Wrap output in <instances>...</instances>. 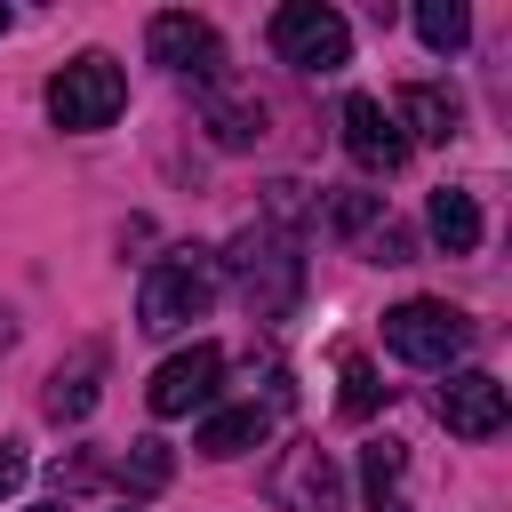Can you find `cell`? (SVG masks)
Returning <instances> with one entry per match:
<instances>
[{
	"label": "cell",
	"mask_w": 512,
	"mask_h": 512,
	"mask_svg": "<svg viewBox=\"0 0 512 512\" xmlns=\"http://www.w3.org/2000/svg\"><path fill=\"white\" fill-rule=\"evenodd\" d=\"M424 224H432V240H440L448 256H472V248H480V200H472V192H456V184H440V192H432Z\"/></svg>",
	"instance_id": "obj_15"
},
{
	"label": "cell",
	"mask_w": 512,
	"mask_h": 512,
	"mask_svg": "<svg viewBox=\"0 0 512 512\" xmlns=\"http://www.w3.org/2000/svg\"><path fill=\"white\" fill-rule=\"evenodd\" d=\"M376 400H384V384H376V368H368L360 352H344V416L360 424V416H368Z\"/></svg>",
	"instance_id": "obj_20"
},
{
	"label": "cell",
	"mask_w": 512,
	"mask_h": 512,
	"mask_svg": "<svg viewBox=\"0 0 512 512\" xmlns=\"http://www.w3.org/2000/svg\"><path fill=\"white\" fill-rule=\"evenodd\" d=\"M8 344H16V312L0 304V360H8Z\"/></svg>",
	"instance_id": "obj_23"
},
{
	"label": "cell",
	"mask_w": 512,
	"mask_h": 512,
	"mask_svg": "<svg viewBox=\"0 0 512 512\" xmlns=\"http://www.w3.org/2000/svg\"><path fill=\"white\" fill-rule=\"evenodd\" d=\"M368 264H408V232L400 224H376L368 232Z\"/></svg>",
	"instance_id": "obj_21"
},
{
	"label": "cell",
	"mask_w": 512,
	"mask_h": 512,
	"mask_svg": "<svg viewBox=\"0 0 512 512\" xmlns=\"http://www.w3.org/2000/svg\"><path fill=\"white\" fill-rule=\"evenodd\" d=\"M216 248H168L152 272H144V288H136V328L144 336H176L184 320H200L208 304H216Z\"/></svg>",
	"instance_id": "obj_2"
},
{
	"label": "cell",
	"mask_w": 512,
	"mask_h": 512,
	"mask_svg": "<svg viewBox=\"0 0 512 512\" xmlns=\"http://www.w3.org/2000/svg\"><path fill=\"white\" fill-rule=\"evenodd\" d=\"M168 472H176V456H168V440H152V432H144V440H128V456L112 464V480H120L128 496H160V488H168Z\"/></svg>",
	"instance_id": "obj_17"
},
{
	"label": "cell",
	"mask_w": 512,
	"mask_h": 512,
	"mask_svg": "<svg viewBox=\"0 0 512 512\" xmlns=\"http://www.w3.org/2000/svg\"><path fill=\"white\" fill-rule=\"evenodd\" d=\"M344 152H352L368 176H392V168L408 160V136L392 128L384 96H344Z\"/></svg>",
	"instance_id": "obj_10"
},
{
	"label": "cell",
	"mask_w": 512,
	"mask_h": 512,
	"mask_svg": "<svg viewBox=\"0 0 512 512\" xmlns=\"http://www.w3.org/2000/svg\"><path fill=\"white\" fill-rule=\"evenodd\" d=\"M216 384H224V344H192V352L152 368L144 400H152V416H192V408L216 400Z\"/></svg>",
	"instance_id": "obj_7"
},
{
	"label": "cell",
	"mask_w": 512,
	"mask_h": 512,
	"mask_svg": "<svg viewBox=\"0 0 512 512\" xmlns=\"http://www.w3.org/2000/svg\"><path fill=\"white\" fill-rule=\"evenodd\" d=\"M384 112H392V128H400L408 144H448V136H456V96L432 88V80H408Z\"/></svg>",
	"instance_id": "obj_12"
},
{
	"label": "cell",
	"mask_w": 512,
	"mask_h": 512,
	"mask_svg": "<svg viewBox=\"0 0 512 512\" xmlns=\"http://www.w3.org/2000/svg\"><path fill=\"white\" fill-rule=\"evenodd\" d=\"M16 488H24V448H16V440H0V504H8Z\"/></svg>",
	"instance_id": "obj_22"
},
{
	"label": "cell",
	"mask_w": 512,
	"mask_h": 512,
	"mask_svg": "<svg viewBox=\"0 0 512 512\" xmlns=\"http://www.w3.org/2000/svg\"><path fill=\"white\" fill-rule=\"evenodd\" d=\"M416 32H424L432 56H456L472 40V8L464 0H416Z\"/></svg>",
	"instance_id": "obj_18"
},
{
	"label": "cell",
	"mask_w": 512,
	"mask_h": 512,
	"mask_svg": "<svg viewBox=\"0 0 512 512\" xmlns=\"http://www.w3.org/2000/svg\"><path fill=\"white\" fill-rule=\"evenodd\" d=\"M96 392H104V344H72V360H56L40 408H48L56 424H80V416L96 408Z\"/></svg>",
	"instance_id": "obj_11"
},
{
	"label": "cell",
	"mask_w": 512,
	"mask_h": 512,
	"mask_svg": "<svg viewBox=\"0 0 512 512\" xmlns=\"http://www.w3.org/2000/svg\"><path fill=\"white\" fill-rule=\"evenodd\" d=\"M504 416H512V400H504V384H496L488 368H448V384H440V424H448L456 440H496Z\"/></svg>",
	"instance_id": "obj_8"
},
{
	"label": "cell",
	"mask_w": 512,
	"mask_h": 512,
	"mask_svg": "<svg viewBox=\"0 0 512 512\" xmlns=\"http://www.w3.org/2000/svg\"><path fill=\"white\" fill-rule=\"evenodd\" d=\"M272 504H280V512H344V472L328 464V448L296 440V448L272 464Z\"/></svg>",
	"instance_id": "obj_9"
},
{
	"label": "cell",
	"mask_w": 512,
	"mask_h": 512,
	"mask_svg": "<svg viewBox=\"0 0 512 512\" xmlns=\"http://www.w3.org/2000/svg\"><path fill=\"white\" fill-rule=\"evenodd\" d=\"M208 136H216L224 152H248V144L264 136V104H256V96H232V88H208Z\"/></svg>",
	"instance_id": "obj_16"
},
{
	"label": "cell",
	"mask_w": 512,
	"mask_h": 512,
	"mask_svg": "<svg viewBox=\"0 0 512 512\" xmlns=\"http://www.w3.org/2000/svg\"><path fill=\"white\" fill-rule=\"evenodd\" d=\"M144 48H152V64H168V72H184V80H224V40H216V24L208 16H184V8H160L152 24H144Z\"/></svg>",
	"instance_id": "obj_6"
},
{
	"label": "cell",
	"mask_w": 512,
	"mask_h": 512,
	"mask_svg": "<svg viewBox=\"0 0 512 512\" xmlns=\"http://www.w3.org/2000/svg\"><path fill=\"white\" fill-rule=\"evenodd\" d=\"M120 104H128V72H120L104 48L72 56V64L48 80V120H56V128H72V136L112 128V120H120Z\"/></svg>",
	"instance_id": "obj_3"
},
{
	"label": "cell",
	"mask_w": 512,
	"mask_h": 512,
	"mask_svg": "<svg viewBox=\"0 0 512 512\" xmlns=\"http://www.w3.org/2000/svg\"><path fill=\"white\" fill-rule=\"evenodd\" d=\"M384 344H392L408 368H456V360L472 352V320H464L456 304H440V296H408V304L384 312Z\"/></svg>",
	"instance_id": "obj_4"
},
{
	"label": "cell",
	"mask_w": 512,
	"mask_h": 512,
	"mask_svg": "<svg viewBox=\"0 0 512 512\" xmlns=\"http://www.w3.org/2000/svg\"><path fill=\"white\" fill-rule=\"evenodd\" d=\"M0 32H8V8H0Z\"/></svg>",
	"instance_id": "obj_25"
},
{
	"label": "cell",
	"mask_w": 512,
	"mask_h": 512,
	"mask_svg": "<svg viewBox=\"0 0 512 512\" xmlns=\"http://www.w3.org/2000/svg\"><path fill=\"white\" fill-rule=\"evenodd\" d=\"M272 56L296 72H344L352 64V24L328 0H288L272 8Z\"/></svg>",
	"instance_id": "obj_5"
},
{
	"label": "cell",
	"mask_w": 512,
	"mask_h": 512,
	"mask_svg": "<svg viewBox=\"0 0 512 512\" xmlns=\"http://www.w3.org/2000/svg\"><path fill=\"white\" fill-rule=\"evenodd\" d=\"M264 432H272V408L240 400V408H216L192 448H200V456H248V448H264Z\"/></svg>",
	"instance_id": "obj_14"
},
{
	"label": "cell",
	"mask_w": 512,
	"mask_h": 512,
	"mask_svg": "<svg viewBox=\"0 0 512 512\" xmlns=\"http://www.w3.org/2000/svg\"><path fill=\"white\" fill-rule=\"evenodd\" d=\"M216 272H232L248 320H288L304 296V248H296V184H272L264 216L216 256Z\"/></svg>",
	"instance_id": "obj_1"
},
{
	"label": "cell",
	"mask_w": 512,
	"mask_h": 512,
	"mask_svg": "<svg viewBox=\"0 0 512 512\" xmlns=\"http://www.w3.org/2000/svg\"><path fill=\"white\" fill-rule=\"evenodd\" d=\"M360 488H368V512H416L408 504V448L400 440H368L360 448Z\"/></svg>",
	"instance_id": "obj_13"
},
{
	"label": "cell",
	"mask_w": 512,
	"mask_h": 512,
	"mask_svg": "<svg viewBox=\"0 0 512 512\" xmlns=\"http://www.w3.org/2000/svg\"><path fill=\"white\" fill-rule=\"evenodd\" d=\"M32 512H64V504H32Z\"/></svg>",
	"instance_id": "obj_24"
},
{
	"label": "cell",
	"mask_w": 512,
	"mask_h": 512,
	"mask_svg": "<svg viewBox=\"0 0 512 512\" xmlns=\"http://www.w3.org/2000/svg\"><path fill=\"white\" fill-rule=\"evenodd\" d=\"M328 224L336 232H376L384 224V192H336L328 200Z\"/></svg>",
	"instance_id": "obj_19"
}]
</instances>
